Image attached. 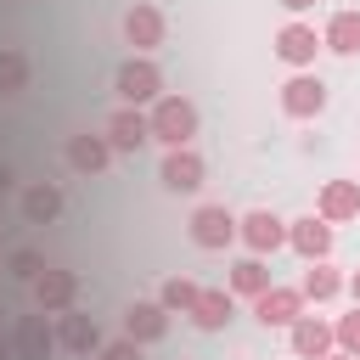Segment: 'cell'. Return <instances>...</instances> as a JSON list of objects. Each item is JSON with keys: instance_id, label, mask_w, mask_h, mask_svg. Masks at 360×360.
Masks as SVG:
<instances>
[{"instance_id": "6da1fadb", "label": "cell", "mask_w": 360, "mask_h": 360, "mask_svg": "<svg viewBox=\"0 0 360 360\" xmlns=\"http://www.w3.org/2000/svg\"><path fill=\"white\" fill-rule=\"evenodd\" d=\"M146 118H152V141H163V146H191V135H197V107L186 96H158Z\"/></svg>"}, {"instance_id": "5b68a950", "label": "cell", "mask_w": 360, "mask_h": 360, "mask_svg": "<svg viewBox=\"0 0 360 360\" xmlns=\"http://www.w3.org/2000/svg\"><path fill=\"white\" fill-rule=\"evenodd\" d=\"M321 45H326V39L315 34V22H298V17H292V22H281V28H276V56H281L287 68H298V73L315 62V51H321Z\"/></svg>"}, {"instance_id": "9a60e30c", "label": "cell", "mask_w": 360, "mask_h": 360, "mask_svg": "<svg viewBox=\"0 0 360 360\" xmlns=\"http://www.w3.org/2000/svg\"><path fill=\"white\" fill-rule=\"evenodd\" d=\"M315 214L326 225H343V219H360V180H326L321 186V202Z\"/></svg>"}, {"instance_id": "ffe728a7", "label": "cell", "mask_w": 360, "mask_h": 360, "mask_svg": "<svg viewBox=\"0 0 360 360\" xmlns=\"http://www.w3.org/2000/svg\"><path fill=\"white\" fill-rule=\"evenodd\" d=\"M56 214H62V186L34 180V186L22 191V219H28V225H51Z\"/></svg>"}, {"instance_id": "4fadbf2b", "label": "cell", "mask_w": 360, "mask_h": 360, "mask_svg": "<svg viewBox=\"0 0 360 360\" xmlns=\"http://www.w3.org/2000/svg\"><path fill=\"white\" fill-rule=\"evenodd\" d=\"M107 141H112V152H141V146L152 141V118H146L141 107H118V112L107 118Z\"/></svg>"}, {"instance_id": "277c9868", "label": "cell", "mask_w": 360, "mask_h": 360, "mask_svg": "<svg viewBox=\"0 0 360 360\" xmlns=\"http://www.w3.org/2000/svg\"><path fill=\"white\" fill-rule=\"evenodd\" d=\"M236 236L248 242V253H276V248H287V219L281 214H270V208H253V214H242L236 219Z\"/></svg>"}, {"instance_id": "cb8c5ba5", "label": "cell", "mask_w": 360, "mask_h": 360, "mask_svg": "<svg viewBox=\"0 0 360 360\" xmlns=\"http://www.w3.org/2000/svg\"><path fill=\"white\" fill-rule=\"evenodd\" d=\"M197 292H202V287H197L191 276H169V281L158 287V304H163L169 315H191V304H197Z\"/></svg>"}, {"instance_id": "44dd1931", "label": "cell", "mask_w": 360, "mask_h": 360, "mask_svg": "<svg viewBox=\"0 0 360 360\" xmlns=\"http://www.w3.org/2000/svg\"><path fill=\"white\" fill-rule=\"evenodd\" d=\"M343 281H349V276H343L338 264H326V259H309V270H304L298 292H304V298H315V304H326V298H338V292H343Z\"/></svg>"}, {"instance_id": "52a82bcc", "label": "cell", "mask_w": 360, "mask_h": 360, "mask_svg": "<svg viewBox=\"0 0 360 360\" xmlns=\"http://www.w3.org/2000/svg\"><path fill=\"white\" fill-rule=\"evenodd\" d=\"M304 304H309V298H304L298 287H276V281H270V287L253 298V315H259V326H292V321L304 315Z\"/></svg>"}, {"instance_id": "e0dca14e", "label": "cell", "mask_w": 360, "mask_h": 360, "mask_svg": "<svg viewBox=\"0 0 360 360\" xmlns=\"http://www.w3.org/2000/svg\"><path fill=\"white\" fill-rule=\"evenodd\" d=\"M163 332H169V309H163L158 298L129 304V315H124V338H135V343H158Z\"/></svg>"}, {"instance_id": "9c48e42d", "label": "cell", "mask_w": 360, "mask_h": 360, "mask_svg": "<svg viewBox=\"0 0 360 360\" xmlns=\"http://www.w3.org/2000/svg\"><path fill=\"white\" fill-rule=\"evenodd\" d=\"M326 107V84L315 79V73H292L287 84H281V112L287 118H315Z\"/></svg>"}, {"instance_id": "7402d4cb", "label": "cell", "mask_w": 360, "mask_h": 360, "mask_svg": "<svg viewBox=\"0 0 360 360\" xmlns=\"http://www.w3.org/2000/svg\"><path fill=\"white\" fill-rule=\"evenodd\" d=\"M321 39L338 56H360V11H332L326 28H321Z\"/></svg>"}, {"instance_id": "1f68e13d", "label": "cell", "mask_w": 360, "mask_h": 360, "mask_svg": "<svg viewBox=\"0 0 360 360\" xmlns=\"http://www.w3.org/2000/svg\"><path fill=\"white\" fill-rule=\"evenodd\" d=\"M326 360H360V354H349V349H338V354H326Z\"/></svg>"}, {"instance_id": "4dcf8cb0", "label": "cell", "mask_w": 360, "mask_h": 360, "mask_svg": "<svg viewBox=\"0 0 360 360\" xmlns=\"http://www.w3.org/2000/svg\"><path fill=\"white\" fill-rule=\"evenodd\" d=\"M6 191H11V169L0 163V197H6Z\"/></svg>"}, {"instance_id": "83f0119b", "label": "cell", "mask_w": 360, "mask_h": 360, "mask_svg": "<svg viewBox=\"0 0 360 360\" xmlns=\"http://www.w3.org/2000/svg\"><path fill=\"white\" fill-rule=\"evenodd\" d=\"M96 360H141V343L135 338H118V343H101Z\"/></svg>"}, {"instance_id": "d4e9b609", "label": "cell", "mask_w": 360, "mask_h": 360, "mask_svg": "<svg viewBox=\"0 0 360 360\" xmlns=\"http://www.w3.org/2000/svg\"><path fill=\"white\" fill-rule=\"evenodd\" d=\"M22 90H28V56L0 51V96H22Z\"/></svg>"}, {"instance_id": "4316f807", "label": "cell", "mask_w": 360, "mask_h": 360, "mask_svg": "<svg viewBox=\"0 0 360 360\" xmlns=\"http://www.w3.org/2000/svg\"><path fill=\"white\" fill-rule=\"evenodd\" d=\"M39 270H45V264H39L34 248H17V253H11V276H17V281H34Z\"/></svg>"}, {"instance_id": "484cf974", "label": "cell", "mask_w": 360, "mask_h": 360, "mask_svg": "<svg viewBox=\"0 0 360 360\" xmlns=\"http://www.w3.org/2000/svg\"><path fill=\"white\" fill-rule=\"evenodd\" d=\"M332 338H338V349L360 354V304H354L349 315H338V321H332Z\"/></svg>"}, {"instance_id": "3957f363", "label": "cell", "mask_w": 360, "mask_h": 360, "mask_svg": "<svg viewBox=\"0 0 360 360\" xmlns=\"http://www.w3.org/2000/svg\"><path fill=\"white\" fill-rule=\"evenodd\" d=\"M191 242L208 248V253L231 248V242H236V214H231L225 202H202V208L191 214Z\"/></svg>"}, {"instance_id": "5bb4252c", "label": "cell", "mask_w": 360, "mask_h": 360, "mask_svg": "<svg viewBox=\"0 0 360 360\" xmlns=\"http://www.w3.org/2000/svg\"><path fill=\"white\" fill-rule=\"evenodd\" d=\"M287 338H292V354H298V360H326L332 343H338L332 326H326L321 315H298V321L287 326Z\"/></svg>"}, {"instance_id": "30bf717a", "label": "cell", "mask_w": 360, "mask_h": 360, "mask_svg": "<svg viewBox=\"0 0 360 360\" xmlns=\"http://www.w3.org/2000/svg\"><path fill=\"white\" fill-rule=\"evenodd\" d=\"M202 158L191 152V146H169L163 152V169H158V180H163V191H197L202 186Z\"/></svg>"}, {"instance_id": "8992f818", "label": "cell", "mask_w": 360, "mask_h": 360, "mask_svg": "<svg viewBox=\"0 0 360 360\" xmlns=\"http://www.w3.org/2000/svg\"><path fill=\"white\" fill-rule=\"evenodd\" d=\"M73 298H79V276H73V270H62V264H45V270L34 276V304H39L45 315H62V309H73Z\"/></svg>"}, {"instance_id": "7c38bea8", "label": "cell", "mask_w": 360, "mask_h": 360, "mask_svg": "<svg viewBox=\"0 0 360 360\" xmlns=\"http://www.w3.org/2000/svg\"><path fill=\"white\" fill-rule=\"evenodd\" d=\"M231 315H236V292L231 287H202L197 304H191V326L197 332H225Z\"/></svg>"}, {"instance_id": "f1b7e54d", "label": "cell", "mask_w": 360, "mask_h": 360, "mask_svg": "<svg viewBox=\"0 0 360 360\" xmlns=\"http://www.w3.org/2000/svg\"><path fill=\"white\" fill-rule=\"evenodd\" d=\"M276 6H281V11H292V17H298V11H309V6H315V0H276Z\"/></svg>"}, {"instance_id": "f546056e", "label": "cell", "mask_w": 360, "mask_h": 360, "mask_svg": "<svg viewBox=\"0 0 360 360\" xmlns=\"http://www.w3.org/2000/svg\"><path fill=\"white\" fill-rule=\"evenodd\" d=\"M343 287H349V298L360 304V270H349V281H343Z\"/></svg>"}, {"instance_id": "ac0fdd59", "label": "cell", "mask_w": 360, "mask_h": 360, "mask_svg": "<svg viewBox=\"0 0 360 360\" xmlns=\"http://www.w3.org/2000/svg\"><path fill=\"white\" fill-rule=\"evenodd\" d=\"M56 349V326L45 321V309L39 315H17V360H45Z\"/></svg>"}, {"instance_id": "603a6c76", "label": "cell", "mask_w": 360, "mask_h": 360, "mask_svg": "<svg viewBox=\"0 0 360 360\" xmlns=\"http://www.w3.org/2000/svg\"><path fill=\"white\" fill-rule=\"evenodd\" d=\"M264 287H270V264H264L259 253H248V259L231 264V292H236V298H259Z\"/></svg>"}, {"instance_id": "2e32d148", "label": "cell", "mask_w": 360, "mask_h": 360, "mask_svg": "<svg viewBox=\"0 0 360 360\" xmlns=\"http://www.w3.org/2000/svg\"><path fill=\"white\" fill-rule=\"evenodd\" d=\"M56 343H62L68 354H96V349H101V326H96L90 315H79V309H62V315H56Z\"/></svg>"}, {"instance_id": "7a4b0ae2", "label": "cell", "mask_w": 360, "mask_h": 360, "mask_svg": "<svg viewBox=\"0 0 360 360\" xmlns=\"http://www.w3.org/2000/svg\"><path fill=\"white\" fill-rule=\"evenodd\" d=\"M112 90H118V101H124V107H146V101H158V96H163V73H158V62H152V56H129V62L118 68Z\"/></svg>"}, {"instance_id": "d6a6232c", "label": "cell", "mask_w": 360, "mask_h": 360, "mask_svg": "<svg viewBox=\"0 0 360 360\" xmlns=\"http://www.w3.org/2000/svg\"><path fill=\"white\" fill-rule=\"evenodd\" d=\"M0 360H6V343H0Z\"/></svg>"}, {"instance_id": "8fae6325", "label": "cell", "mask_w": 360, "mask_h": 360, "mask_svg": "<svg viewBox=\"0 0 360 360\" xmlns=\"http://www.w3.org/2000/svg\"><path fill=\"white\" fill-rule=\"evenodd\" d=\"M287 248L298 259H326L332 253V225L321 214H304V219H287Z\"/></svg>"}, {"instance_id": "ba28073f", "label": "cell", "mask_w": 360, "mask_h": 360, "mask_svg": "<svg viewBox=\"0 0 360 360\" xmlns=\"http://www.w3.org/2000/svg\"><path fill=\"white\" fill-rule=\"evenodd\" d=\"M163 28H169V22H163V11H158L152 0H135V6L124 11V39H129L141 56L163 45Z\"/></svg>"}, {"instance_id": "d6986e66", "label": "cell", "mask_w": 360, "mask_h": 360, "mask_svg": "<svg viewBox=\"0 0 360 360\" xmlns=\"http://www.w3.org/2000/svg\"><path fill=\"white\" fill-rule=\"evenodd\" d=\"M112 163V141H107V129L101 135H73L68 141V169H79V174H101Z\"/></svg>"}]
</instances>
